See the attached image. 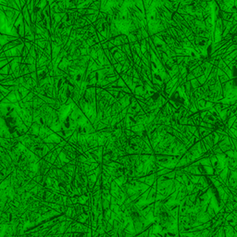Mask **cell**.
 I'll return each mask as SVG.
<instances>
[{"label": "cell", "mask_w": 237, "mask_h": 237, "mask_svg": "<svg viewBox=\"0 0 237 237\" xmlns=\"http://www.w3.org/2000/svg\"><path fill=\"white\" fill-rule=\"evenodd\" d=\"M61 138L59 137L58 135H57V133H52L51 135H49L48 137L47 138V139L44 140V144H48V143H53V144H58L59 143L61 142Z\"/></svg>", "instance_id": "6da1fadb"}, {"label": "cell", "mask_w": 237, "mask_h": 237, "mask_svg": "<svg viewBox=\"0 0 237 237\" xmlns=\"http://www.w3.org/2000/svg\"><path fill=\"white\" fill-rule=\"evenodd\" d=\"M16 39H18V38H16V37H14V36L0 34V47H3L4 45H6L8 43L12 42V41L16 40Z\"/></svg>", "instance_id": "7a4b0ae2"}, {"label": "cell", "mask_w": 237, "mask_h": 237, "mask_svg": "<svg viewBox=\"0 0 237 237\" xmlns=\"http://www.w3.org/2000/svg\"><path fill=\"white\" fill-rule=\"evenodd\" d=\"M197 130H198L199 135H200V139H203V138L207 137V135L211 134L212 131H213L212 130L207 129V128L201 127V126H198V127H197Z\"/></svg>", "instance_id": "3957f363"}, {"label": "cell", "mask_w": 237, "mask_h": 237, "mask_svg": "<svg viewBox=\"0 0 237 237\" xmlns=\"http://www.w3.org/2000/svg\"><path fill=\"white\" fill-rule=\"evenodd\" d=\"M157 178V174L156 173H153V174H150V175L146 176V182H144V183H146L148 187H151L153 184L156 182Z\"/></svg>", "instance_id": "277c9868"}, {"label": "cell", "mask_w": 237, "mask_h": 237, "mask_svg": "<svg viewBox=\"0 0 237 237\" xmlns=\"http://www.w3.org/2000/svg\"><path fill=\"white\" fill-rule=\"evenodd\" d=\"M50 42V41L47 40V39L44 38H42V39H39V40H35L34 41V44L37 45V47H39L41 49H43V50H44V48L47 47V44Z\"/></svg>", "instance_id": "5b68a950"}, {"label": "cell", "mask_w": 237, "mask_h": 237, "mask_svg": "<svg viewBox=\"0 0 237 237\" xmlns=\"http://www.w3.org/2000/svg\"><path fill=\"white\" fill-rule=\"evenodd\" d=\"M0 74L3 76H6V75H10L11 74V70H10V65L9 63L8 65H6L4 68H2L0 70Z\"/></svg>", "instance_id": "8992f818"}, {"label": "cell", "mask_w": 237, "mask_h": 237, "mask_svg": "<svg viewBox=\"0 0 237 237\" xmlns=\"http://www.w3.org/2000/svg\"><path fill=\"white\" fill-rule=\"evenodd\" d=\"M140 48H141V54L142 55H144L147 52V42H146V39H143L140 42Z\"/></svg>", "instance_id": "52a82bcc"}, {"label": "cell", "mask_w": 237, "mask_h": 237, "mask_svg": "<svg viewBox=\"0 0 237 237\" xmlns=\"http://www.w3.org/2000/svg\"><path fill=\"white\" fill-rule=\"evenodd\" d=\"M206 103H207V101H206V100H204V99L197 100V102H196V108L198 109L199 112H200V111H203V110H205Z\"/></svg>", "instance_id": "ba28073f"}, {"label": "cell", "mask_w": 237, "mask_h": 237, "mask_svg": "<svg viewBox=\"0 0 237 237\" xmlns=\"http://www.w3.org/2000/svg\"><path fill=\"white\" fill-rule=\"evenodd\" d=\"M18 91H19V95H21V96L22 99H23L26 95H27L28 94L31 92V91H29V90H27L26 88H24L23 86H21V85H19V87H18Z\"/></svg>", "instance_id": "9c48e42d"}, {"label": "cell", "mask_w": 237, "mask_h": 237, "mask_svg": "<svg viewBox=\"0 0 237 237\" xmlns=\"http://www.w3.org/2000/svg\"><path fill=\"white\" fill-rule=\"evenodd\" d=\"M6 98L10 102L11 104H15V103H18V100L16 98V95H15L14 91L12 92H9V94L6 96Z\"/></svg>", "instance_id": "30bf717a"}, {"label": "cell", "mask_w": 237, "mask_h": 237, "mask_svg": "<svg viewBox=\"0 0 237 237\" xmlns=\"http://www.w3.org/2000/svg\"><path fill=\"white\" fill-rule=\"evenodd\" d=\"M100 5H101V2H100V1H93L92 4L90 5V6H89V9H93V10H95V11H99Z\"/></svg>", "instance_id": "8fae6325"}, {"label": "cell", "mask_w": 237, "mask_h": 237, "mask_svg": "<svg viewBox=\"0 0 237 237\" xmlns=\"http://www.w3.org/2000/svg\"><path fill=\"white\" fill-rule=\"evenodd\" d=\"M134 5L135 6L139 9V11L141 13H143L144 15H146V10H144V4H143V1H134Z\"/></svg>", "instance_id": "7c38bea8"}, {"label": "cell", "mask_w": 237, "mask_h": 237, "mask_svg": "<svg viewBox=\"0 0 237 237\" xmlns=\"http://www.w3.org/2000/svg\"><path fill=\"white\" fill-rule=\"evenodd\" d=\"M24 64H26V65L36 64V60H35V58H34L31 55H28L27 57L24 58Z\"/></svg>", "instance_id": "4fadbf2b"}, {"label": "cell", "mask_w": 237, "mask_h": 237, "mask_svg": "<svg viewBox=\"0 0 237 237\" xmlns=\"http://www.w3.org/2000/svg\"><path fill=\"white\" fill-rule=\"evenodd\" d=\"M192 73H193V75L195 77V78H198V77L202 76V75L204 74L203 71H202V69H201V67H200V66H199V67H197V68H195V70L192 71Z\"/></svg>", "instance_id": "5bb4252c"}, {"label": "cell", "mask_w": 237, "mask_h": 237, "mask_svg": "<svg viewBox=\"0 0 237 237\" xmlns=\"http://www.w3.org/2000/svg\"><path fill=\"white\" fill-rule=\"evenodd\" d=\"M190 84H191V87H192V91H195V90H196V89H198L199 87L201 86V85L199 84L198 81H197L196 78L190 81Z\"/></svg>", "instance_id": "9a60e30c"}, {"label": "cell", "mask_w": 237, "mask_h": 237, "mask_svg": "<svg viewBox=\"0 0 237 237\" xmlns=\"http://www.w3.org/2000/svg\"><path fill=\"white\" fill-rule=\"evenodd\" d=\"M34 96H35V95H34V94L32 93V91H31L29 94H28L27 95H26L25 97H24L23 99H22V102H23V103H26V102H32V100H34Z\"/></svg>", "instance_id": "2e32d148"}, {"label": "cell", "mask_w": 237, "mask_h": 237, "mask_svg": "<svg viewBox=\"0 0 237 237\" xmlns=\"http://www.w3.org/2000/svg\"><path fill=\"white\" fill-rule=\"evenodd\" d=\"M123 133H124L125 137L127 138L128 140L131 139V138H133V137H134V136H136V133H134L133 131H131V130H124Z\"/></svg>", "instance_id": "e0dca14e"}, {"label": "cell", "mask_w": 237, "mask_h": 237, "mask_svg": "<svg viewBox=\"0 0 237 237\" xmlns=\"http://www.w3.org/2000/svg\"><path fill=\"white\" fill-rule=\"evenodd\" d=\"M236 57H237V50H235V51H233V52H232L231 54H229L228 56H226L224 58H226L229 62H232L234 60V58Z\"/></svg>", "instance_id": "ac0fdd59"}, {"label": "cell", "mask_w": 237, "mask_h": 237, "mask_svg": "<svg viewBox=\"0 0 237 237\" xmlns=\"http://www.w3.org/2000/svg\"><path fill=\"white\" fill-rule=\"evenodd\" d=\"M118 39L121 40V42L122 43L123 45H124V44H129V40H128L127 35H125V34H121V35H118Z\"/></svg>", "instance_id": "d6986e66"}, {"label": "cell", "mask_w": 237, "mask_h": 237, "mask_svg": "<svg viewBox=\"0 0 237 237\" xmlns=\"http://www.w3.org/2000/svg\"><path fill=\"white\" fill-rule=\"evenodd\" d=\"M212 138H213V143H214V146L215 144H218L219 142H220V134L216 133V131H212Z\"/></svg>", "instance_id": "ffe728a7"}, {"label": "cell", "mask_w": 237, "mask_h": 237, "mask_svg": "<svg viewBox=\"0 0 237 237\" xmlns=\"http://www.w3.org/2000/svg\"><path fill=\"white\" fill-rule=\"evenodd\" d=\"M219 81H220V84L223 85V84H225L227 82H229V81H230V79H229V77L227 76L226 74H224V75H222V76L219 77Z\"/></svg>", "instance_id": "44dd1931"}, {"label": "cell", "mask_w": 237, "mask_h": 237, "mask_svg": "<svg viewBox=\"0 0 237 237\" xmlns=\"http://www.w3.org/2000/svg\"><path fill=\"white\" fill-rule=\"evenodd\" d=\"M113 68H114L115 72H116L118 75L121 74V70H122V65H121L120 63H116L114 66H113Z\"/></svg>", "instance_id": "7402d4cb"}, {"label": "cell", "mask_w": 237, "mask_h": 237, "mask_svg": "<svg viewBox=\"0 0 237 237\" xmlns=\"http://www.w3.org/2000/svg\"><path fill=\"white\" fill-rule=\"evenodd\" d=\"M53 166L56 168V169H62L63 165H62V162H61V160H60L59 157H57V159H56L55 162H54V164H53Z\"/></svg>", "instance_id": "603a6c76"}, {"label": "cell", "mask_w": 237, "mask_h": 237, "mask_svg": "<svg viewBox=\"0 0 237 237\" xmlns=\"http://www.w3.org/2000/svg\"><path fill=\"white\" fill-rule=\"evenodd\" d=\"M197 79V81H198V83H199V84L201 85H204L206 83H207V77L205 76V75H202V76H200V77H198V78H196Z\"/></svg>", "instance_id": "cb8c5ba5"}, {"label": "cell", "mask_w": 237, "mask_h": 237, "mask_svg": "<svg viewBox=\"0 0 237 237\" xmlns=\"http://www.w3.org/2000/svg\"><path fill=\"white\" fill-rule=\"evenodd\" d=\"M28 66V70H29L30 73H32V72H35L37 68H36V64H32V65H27Z\"/></svg>", "instance_id": "d4e9b609"}, {"label": "cell", "mask_w": 237, "mask_h": 237, "mask_svg": "<svg viewBox=\"0 0 237 237\" xmlns=\"http://www.w3.org/2000/svg\"><path fill=\"white\" fill-rule=\"evenodd\" d=\"M24 47H26V48L28 49V50H30V49L32 48V47H34V43H32V42H29V41H24Z\"/></svg>", "instance_id": "484cf974"}, {"label": "cell", "mask_w": 237, "mask_h": 237, "mask_svg": "<svg viewBox=\"0 0 237 237\" xmlns=\"http://www.w3.org/2000/svg\"><path fill=\"white\" fill-rule=\"evenodd\" d=\"M100 164L99 163H97V162H93V163H91L90 165H89V170H95L96 168L99 166Z\"/></svg>", "instance_id": "4316f807"}, {"label": "cell", "mask_w": 237, "mask_h": 237, "mask_svg": "<svg viewBox=\"0 0 237 237\" xmlns=\"http://www.w3.org/2000/svg\"><path fill=\"white\" fill-rule=\"evenodd\" d=\"M47 146V148L49 149V151H54L56 149V147H57V144H53V143H48V144H45Z\"/></svg>", "instance_id": "83f0119b"}, {"label": "cell", "mask_w": 237, "mask_h": 237, "mask_svg": "<svg viewBox=\"0 0 237 237\" xmlns=\"http://www.w3.org/2000/svg\"><path fill=\"white\" fill-rule=\"evenodd\" d=\"M194 79H195V77L193 75L192 72H188V74H187V76H186V81H187V82H190V81L194 80Z\"/></svg>", "instance_id": "f1b7e54d"}, {"label": "cell", "mask_w": 237, "mask_h": 237, "mask_svg": "<svg viewBox=\"0 0 237 237\" xmlns=\"http://www.w3.org/2000/svg\"><path fill=\"white\" fill-rule=\"evenodd\" d=\"M3 169H4V168H3V166L1 165V164H0V172H1V170H2Z\"/></svg>", "instance_id": "f546056e"}]
</instances>
